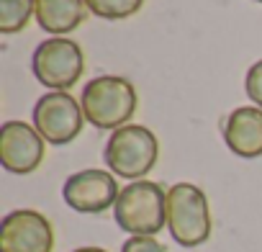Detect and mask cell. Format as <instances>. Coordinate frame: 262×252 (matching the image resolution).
Wrapping results in <instances>:
<instances>
[{
	"label": "cell",
	"instance_id": "obj_1",
	"mask_svg": "<svg viewBox=\"0 0 262 252\" xmlns=\"http://www.w3.org/2000/svg\"><path fill=\"white\" fill-rule=\"evenodd\" d=\"M137 90L126 77L118 75H100L93 77L82 88V113L95 129H121L126 121L137 113Z\"/></svg>",
	"mask_w": 262,
	"mask_h": 252
},
{
	"label": "cell",
	"instance_id": "obj_17",
	"mask_svg": "<svg viewBox=\"0 0 262 252\" xmlns=\"http://www.w3.org/2000/svg\"><path fill=\"white\" fill-rule=\"evenodd\" d=\"M257 3H262V0H257Z\"/></svg>",
	"mask_w": 262,
	"mask_h": 252
},
{
	"label": "cell",
	"instance_id": "obj_16",
	"mask_svg": "<svg viewBox=\"0 0 262 252\" xmlns=\"http://www.w3.org/2000/svg\"><path fill=\"white\" fill-rule=\"evenodd\" d=\"M72 252H108V249H103V247H77Z\"/></svg>",
	"mask_w": 262,
	"mask_h": 252
},
{
	"label": "cell",
	"instance_id": "obj_6",
	"mask_svg": "<svg viewBox=\"0 0 262 252\" xmlns=\"http://www.w3.org/2000/svg\"><path fill=\"white\" fill-rule=\"evenodd\" d=\"M34 126L36 132L49 142V144H70L80 137L82 123H85V113L82 106L62 90H52L44 93L36 106H34Z\"/></svg>",
	"mask_w": 262,
	"mask_h": 252
},
{
	"label": "cell",
	"instance_id": "obj_15",
	"mask_svg": "<svg viewBox=\"0 0 262 252\" xmlns=\"http://www.w3.org/2000/svg\"><path fill=\"white\" fill-rule=\"evenodd\" d=\"M121 252H167L157 237H128L121 244Z\"/></svg>",
	"mask_w": 262,
	"mask_h": 252
},
{
	"label": "cell",
	"instance_id": "obj_14",
	"mask_svg": "<svg viewBox=\"0 0 262 252\" xmlns=\"http://www.w3.org/2000/svg\"><path fill=\"white\" fill-rule=\"evenodd\" d=\"M244 90L247 95L262 108V59L254 62L249 70H247V77H244Z\"/></svg>",
	"mask_w": 262,
	"mask_h": 252
},
{
	"label": "cell",
	"instance_id": "obj_10",
	"mask_svg": "<svg viewBox=\"0 0 262 252\" xmlns=\"http://www.w3.org/2000/svg\"><path fill=\"white\" fill-rule=\"evenodd\" d=\"M226 147L244 160L262 157V108L259 106H239L226 116L224 123Z\"/></svg>",
	"mask_w": 262,
	"mask_h": 252
},
{
	"label": "cell",
	"instance_id": "obj_9",
	"mask_svg": "<svg viewBox=\"0 0 262 252\" xmlns=\"http://www.w3.org/2000/svg\"><path fill=\"white\" fill-rule=\"evenodd\" d=\"M118 183L105 170H80L67 178L62 188L64 203L77 214H103L118 201Z\"/></svg>",
	"mask_w": 262,
	"mask_h": 252
},
{
	"label": "cell",
	"instance_id": "obj_2",
	"mask_svg": "<svg viewBox=\"0 0 262 252\" xmlns=\"http://www.w3.org/2000/svg\"><path fill=\"white\" fill-rule=\"evenodd\" d=\"M113 216L131 237H155L167 224V193L155 180H134L118 193Z\"/></svg>",
	"mask_w": 262,
	"mask_h": 252
},
{
	"label": "cell",
	"instance_id": "obj_3",
	"mask_svg": "<svg viewBox=\"0 0 262 252\" xmlns=\"http://www.w3.org/2000/svg\"><path fill=\"white\" fill-rule=\"evenodd\" d=\"M103 157L113 175H121L126 180H142L157 165L160 142L147 126L126 123L111 134Z\"/></svg>",
	"mask_w": 262,
	"mask_h": 252
},
{
	"label": "cell",
	"instance_id": "obj_12",
	"mask_svg": "<svg viewBox=\"0 0 262 252\" xmlns=\"http://www.w3.org/2000/svg\"><path fill=\"white\" fill-rule=\"evenodd\" d=\"M36 16V0H0V31L18 34Z\"/></svg>",
	"mask_w": 262,
	"mask_h": 252
},
{
	"label": "cell",
	"instance_id": "obj_8",
	"mask_svg": "<svg viewBox=\"0 0 262 252\" xmlns=\"http://www.w3.org/2000/svg\"><path fill=\"white\" fill-rule=\"evenodd\" d=\"M44 137L36 132V126L24 121H6L0 129V162L13 175L34 173L47 155Z\"/></svg>",
	"mask_w": 262,
	"mask_h": 252
},
{
	"label": "cell",
	"instance_id": "obj_11",
	"mask_svg": "<svg viewBox=\"0 0 262 252\" xmlns=\"http://www.w3.org/2000/svg\"><path fill=\"white\" fill-rule=\"evenodd\" d=\"M85 0H36V21L41 31L64 36L88 18Z\"/></svg>",
	"mask_w": 262,
	"mask_h": 252
},
{
	"label": "cell",
	"instance_id": "obj_7",
	"mask_svg": "<svg viewBox=\"0 0 262 252\" xmlns=\"http://www.w3.org/2000/svg\"><path fill=\"white\" fill-rule=\"evenodd\" d=\"M52 221L34 208H18L0 221V252H52Z\"/></svg>",
	"mask_w": 262,
	"mask_h": 252
},
{
	"label": "cell",
	"instance_id": "obj_13",
	"mask_svg": "<svg viewBox=\"0 0 262 252\" xmlns=\"http://www.w3.org/2000/svg\"><path fill=\"white\" fill-rule=\"evenodd\" d=\"M88 3V11L100 16V18H108V21H121V18H128L142 11L144 0H85Z\"/></svg>",
	"mask_w": 262,
	"mask_h": 252
},
{
	"label": "cell",
	"instance_id": "obj_5",
	"mask_svg": "<svg viewBox=\"0 0 262 252\" xmlns=\"http://www.w3.org/2000/svg\"><path fill=\"white\" fill-rule=\"evenodd\" d=\"M31 67L44 88L67 93L70 88L77 85L80 75L85 72V54L77 41L64 36H52L36 47Z\"/></svg>",
	"mask_w": 262,
	"mask_h": 252
},
{
	"label": "cell",
	"instance_id": "obj_4",
	"mask_svg": "<svg viewBox=\"0 0 262 252\" xmlns=\"http://www.w3.org/2000/svg\"><path fill=\"white\" fill-rule=\"evenodd\" d=\"M167 229L183 247H198L211 237V206L193 183H175L167 191Z\"/></svg>",
	"mask_w": 262,
	"mask_h": 252
}]
</instances>
